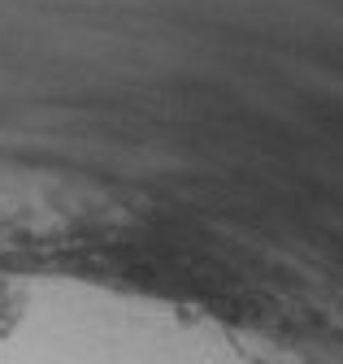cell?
<instances>
[{
    "label": "cell",
    "mask_w": 343,
    "mask_h": 364,
    "mask_svg": "<svg viewBox=\"0 0 343 364\" xmlns=\"http://www.w3.org/2000/svg\"><path fill=\"white\" fill-rule=\"evenodd\" d=\"M22 316H26V287L0 273V338H9L22 326Z\"/></svg>",
    "instance_id": "1"
}]
</instances>
